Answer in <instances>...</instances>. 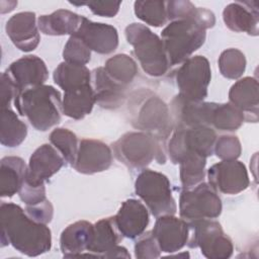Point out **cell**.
I'll use <instances>...</instances> for the list:
<instances>
[{
    "mask_svg": "<svg viewBox=\"0 0 259 259\" xmlns=\"http://www.w3.org/2000/svg\"><path fill=\"white\" fill-rule=\"evenodd\" d=\"M0 224L2 247L10 244L28 257H35L51 250L50 228L32 220L20 205L1 202Z\"/></svg>",
    "mask_w": 259,
    "mask_h": 259,
    "instance_id": "cell-1",
    "label": "cell"
},
{
    "mask_svg": "<svg viewBox=\"0 0 259 259\" xmlns=\"http://www.w3.org/2000/svg\"><path fill=\"white\" fill-rule=\"evenodd\" d=\"M60 91L51 85H38L20 91L13 103L37 131L46 132L61 121L63 114Z\"/></svg>",
    "mask_w": 259,
    "mask_h": 259,
    "instance_id": "cell-2",
    "label": "cell"
},
{
    "mask_svg": "<svg viewBox=\"0 0 259 259\" xmlns=\"http://www.w3.org/2000/svg\"><path fill=\"white\" fill-rule=\"evenodd\" d=\"M124 33L145 73L152 77H160L167 73L170 65L161 37L145 24L137 22L128 24Z\"/></svg>",
    "mask_w": 259,
    "mask_h": 259,
    "instance_id": "cell-3",
    "label": "cell"
},
{
    "mask_svg": "<svg viewBox=\"0 0 259 259\" xmlns=\"http://www.w3.org/2000/svg\"><path fill=\"white\" fill-rule=\"evenodd\" d=\"M205 28L195 20H173L162 30L161 39L170 66L182 64L205 41Z\"/></svg>",
    "mask_w": 259,
    "mask_h": 259,
    "instance_id": "cell-4",
    "label": "cell"
},
{
    "mask_svg": "<svg viewBox=\"0 0 259 259\" xmlns=\"http://www.w3.org/2000/svg\"><path fill=\"white\" fill-rule=\"evenodd\" d=\"M115 158L128 168L144 169L156 160L159 164L166 162L163 145L152 135L145 132L123 134L112 145Z\"/></svg>",
    "mask_w": 259,
    "mask_h": 259,
    "instance_id": "cell-5",
    "label": "cell"
},
{
    "mask_svg": "<svg viewBox=\"0 0 259 259\" xmlns=\"http://www.w3.org/2000/svg\"><path fill=\"white\" fill-rule=\"evenodd\" d=\"M135 191L154 217L176 213V201L166 175L154 170L144 169L136 179Z\"/></svg>",
    "mask_w": 259,
    "mask_h": 259,
    "instance_id": "cell-6",
    "label": "cell"
},
{
    "mask_svg": "<svg viewBox=\"0 0 259 259\" xmlns=\"http://www.w3.org/2000/svg\"><path fill=\"white\" fill-rule=\"evenodd\" d=\"M174 133L167 145V154L174 164L188 155L209 157L213 154L217 140L215 131L206 125L174 128Z\"/></svg>",
    "mask_w": 259,
    "mask_h": 259,
    "instance_id": "cell-7",
    "label": "cell"
},
{
    "mask_svg": "<svg viewBox=\"0 0 259 259\" xmlns=\"http://www.w3.org/2000/svg\"><path fill=\"white\" fill-rule=\"evenodd\" d=\"M222 208V200L208 182H201L192 188L184 189L179 197L180 218L188 224L213 220L221 214Z\"/></svg>",
    "mask_w": 259,
    "mask_h": 259,
    "instance_id": "cell-8",
    "label": "cell"
},
{
    "mask_svg": "<svg viewBox=\"0 0 259 259\" xmlns=\"http://www.w3.org/2000/svg\"><path fill=\"white\" fill-rule=\"evenodd\" d=\"M189 226L190 234L186 245L191 248L198 247L205 258L227 259L233 255V242L219 222L202 220L190 223Z\"/></svg>",
    "mask_w": 259,
    "mask_h": 259,
    "instance_id": "cell-9",
    "label": "cell"
},
{
    "mask_svg": "<svg viewBox=\"0 0 259 259\" xmlns=\"http://www.w3.org/2000/svg\"><path fill=\"white\" fill-rule=\"evenodd\" d=\"M211 79L208 60L203 56H193L182 63L176 72L179 95L191 101H203Z\"/></svg>",
    "mask_w": 259,
    "mask_h": 259,
    "instance_id": "cell-10",
    "label": "cell"
},
{
    "mask_svg": "<svg viewBox=\"0 0 259 259\" xmlns=\"http://www.w3.org/2000/svg\"><path fill=\"white\" fill-rule=\"evenodd\" d=\"M135 127L154 136L162 145L173 130L170 110L158 96L146 98L133 119Z\"/></svg>",
    "mask_w": 259,
    "mask_h": 259,
    "instance_id": "cell-11",
    "label": "cell"
},
{
    "mask_svg": "<svg viewBox=\"0 0 259 259\" xmlns=\"http://www.w3.org/2000/svg\"><path fill=\"white\" fill-rule=\"evenodd\" d=\"M123 236L114 217L104 218L94 224V234L88 251L83 256L100 258H131L126 248L119 246Z\"/></svg>",
    "mask_w": 259,
    "mask_h": 259,
    "instance_id": "cell-12",
    "label": "cell"
},
{
    "mask_svg": "<svg viewBox=\"0 0 259 259\" xmlns=\"http://www.w3.org/2000/svg\"><path fill=\"white\" fill-rule=\"evenodd\" d=\"M208 183L219 193L238 194L249 186L246 166L238 160H222L207 170Z\"/></svg>",
    "mask_w": 259,
    "mask_h": 259,
    "instance_id": "cell-13",
    "label": "cell"
},
{
    "mask_svg": "<svg viewBox=\"0 0 259 259\" xmlns=\"http://www.w3.org/2000/svg\"><path fill=\"white\" fill-rule=\"evenodd\" d=\"M215 102L191 101L176 95L170 103V115L173 128L210 126L211 113Z\"/></svg>",
    "mask_w": 259,
    "mask_h": 259,
    "instance_id": "cell-14",
    "label": "cell"
},
{
    "mask_svg": "<svg viewBox=\"0 0 259 259\" xmlns=\"http://www.w3.org/2000/svg\"><path fill=\"white\" fill-rule=\"evenodd\" d=\"M73 35L79 37L90 51L101 55L113 53L118 46V33L114 26L92 21L83 15Z\"/></svg>",
    "mask_w": 259,
    "mask_h": 259,
    "instance_id": "cell-15",
    "label": "cell"
},
{
    "mask_svg": "<svg viewBox=\"0 0 259 259\" xmlns=\"http://www.w3.org/2000/svg\"><path fill=\"white\" fill-rule=\"evenodd\" d=\"M152 233L161 252L174 253L187 244L190 226L181 218L166 214L157 218Z\"/></svg>",
    "mask_w": 259,
    "mask_h": 259,
    "instance_id": "cell-16",
    "label": "cell"
},
{
    "mask_svg": "<svg viewBox=\"0 0 259 259\" xmlns=\"http://www.w3.org/2000/svg\"><path fill=\"white\" fill-rule=\"evenodd\" d=\"M65 163L64 158L53 145L44 144L29 158L25 182L32 186L44 185Z\"/></svg>",
    "mask_w": 259,
    "mask_h": 259,
    "instance_id": "cell-17",
    "label": "cell"
},
{
    "mask_svg": "<svg viewBox=\"0 0 259 259\" xmlns=\"http://www.w3.org/2000/svg\"><path fill=\"white\" fill-rule=\"evenodd\" d=\"M112 163V151L105 143L94 139H83L79 149L74 169L82 174H95L107 170Z\"/></svg>",
    "mask_w": 259,
    "mask_h": 259,
    "instance_id": "cell-18",
    "label": "cell"
},
{
    "mask_svg": "<svg viewBox=\"0 0 259 259\" xmlns=\"http://www.w3.org/2000/svg\"><path fill=\"white\" fill-rule=\"evenodd\" d=\"M5 31L12 44L22 52L35 50L40 40L35 13L31 11L12 15L6 22Z\"/></svg>",
    "mask_w": 259,
    "mask_h": 259,
    "instance_id": "cell-19",
    "label": "cell"
},
{
    "mask_svg": "<svg viewBox=\"0 0 259 259\" xmlns=\"http://www.w3.org/2000/svg\"><path fill=\"white\" fill-rule=\"evenodd\" d=\"M5 73L9 76L15 87L20 91L42 85L49 76L46 63L37 56H24L7 68Z\"/></svg>",
    "mask_w": 259,
    "mask_h": 259,
    "instance_id": "cell-20",
    "label": "cell"
},
{
    "mask_svg": "<svg viewBox=\"0 0 259 259\" xmlns=\"http://www.w3.org/2000/svg\"><path fill=\"white\" fill-rule=\"evenodd\" d=\"M226 26L235 32L259 33V7L257 1H237L228 4L223 10Z\"/></svg>",
    "mask_w": 259,
    "mask_h": 259,
    "instance_id": "cell-21",
    "label": "cell"
},
{
    "mask_svg": "<svg viewBox=\"0 0 259 259\" xmlns=\"http://www.w3.org/2000/svg\"><path fill=\"white\" fill-rule=\"evenodd\" d=\"M114 220L123 237L136 239L145 233L149 225V210L140 200L130 198L122 202Z\"/></svg>",
    "mask_w": 259,
    "mask_h": 259,
    "instance_id": "cell-22",
    "label": "cell"
},
{
    "mask_svg": "<svg viewBox=\"0 0 259 259\" xmlns=\"http://www.w3.org/2000/svg\"><path fill=\"white\" fill-rule=\"evenodd\" d=\"M91 85L95 102L103 108L115 109L125 99L126 87L110 78L103 67H98L91 71Z\"/></svg>",
    "mask_w": 259,
    "mask_h": 259,
    "instance_id": "cell-23",
    "label": "cell"
},
{
    "mask_svg": "<svg viewBox=\"0 0 259 259\" xmlns=\"http://www.w3.org/2000/svg\"><path fill=\"white\" fill-rule=\"evenodd\" d=\"M229 100L244 113L246 121H258L259 94L257 79L253 77L239 79L230 88Z\"/></svg>",
    "mask_w": 259,
    "mask_h": 259,
    "instance_id": "cell-24",
    "label": "cell"
},
{
    "mask_svg": "<svg viewBox=\"0 0 259 259\" xmlns=\"http://www.w3.org/2000/svg\"><path fill=\"white\" fill-rule=\"evenodd\" d=\"M94 225L78 221L69 225L61 234L60 249L66 258L83 256L92 242Z\"/></svg>",
    "mask_w": 259,
    "mask_h": 259,
    "instance_id": "cell-25",
    "label": "cell"
},
{
    "mask_svg": "<svg viewBox=\"0 0 259 259\" xmlns=\"http://www.w3.org/2000/svg\"><path fill=\"white\" fill-rule=\"evenodd\" d=\"M27 173V165L17 156L3 157L0 162V195L11 197L21 189Z\"/></svg>",
    "mask_w": 259,
    "mask_h": 259,
    "instance_id": "cell-26",
    "label": "cell"
},
{
    "mask_svg": "<svg viewBox=\"0 0 259 259\" xmlns=\"http://www.w3.org/2000/svg\"><path fill=\"white\" fill-rule=\"evenodd\" d=\"M81 16L67 9H58L51 14L40 15L37 18V26L39 31L47 35H72L80 24Z\"/></svg>",
    "mask_w": 259,
    "mask_h": 259,
    "instance_id": "cell-27",
    "label": "cell"
},
{
    "mask_svg": "<svg viewBox=\"0 0 259 259\" xmlns=\"http://www.w3.org/2000/svg\"><path fill=\"white\" fill-rule=\"evenodd\" d=\"M92 85H84L64 91L62 106L63 113L73 119H82L88 115L95 104Z\"/></svg>",
    "mask_w": 259,
    "mask_h": 259,
    "instance_id": "cell-28",
    "label": "cell"
},
{
    "mask_svg": "<svg viewBox=\"0 0 259 259\" xmlns=\"http://www.w3.org/2000/svg\"><path fill=\"white\" fill-rule=\"evenodd\" d=\"M166 10L168 20L191 19L197 21L205 29L210 28L215 23L214 14L202 7H196L190 1H166Z\"/></svg>",
    "mask_w": 259,
    "mask_h": 259,
    "instance_id": "cell-29",
    "label": "cell"
},
{
    "mask_svg": "<svg viewBox=\"0 0 259 259\" xmlns=\"http://www.w3.org/2000/svg\"><path fill=\"white\" fill-rule=\"evenodd\" d=\"M54 82L64 91L91 84V71L85 65L62 62L53 73Z\"/></svg>",
    "mask_w": 259,
    "mask_h": 259,
    "instance_id": "cell-30",
    "label": "cell"
},
{
    "mask_svg": "<svg viewBox=\"0 0 259 259\" xmlns=\"http://www.w3.org/2000/svg\"><path fill=\"white\" fill-rule=\"evenodd\" d=\"M27 136V126L10 108H1L0 142L8 148L18 147Z\"/></svg>",
    "mask_w": 259,
    "mask_h": 259,
    "instance_id": "cell-31",
    "label": "cell"
},
{
    "mask_svg": "<svg viewBox=\"0 0 259 259\" xmlns=\"http://www.w3.org/2000/svg\"><path fill=\"white\" fill-rule=\"evenodd\" d=\"M245 121L244 113L232 103H215L211 113L210 127L222 132H235Z\"/></svg>",
    "mask_w": 259,
    "mask_h": 259,
    "instance_id": "cell-32",
    "label": "cell"
},
{
    "mask_svg": "<svg viewBox=\"0 0 259 259\" xmlns=\"http://www.w3.org/2000/svg\"><path fill=\"white\" fill-rule=\"evenodd\" d=\"M103 68L110 78L126 88L138 73L137 63L125 54H118L109 58Z\"/></svg>",
    "mask_w": 259,
    "mask_h": 259,
    "instance_id": "cell-33",
    "label": "cell"
},
{
    "mask_svg": "<svg viewBox=\"0 0 259 259\" xmlns=\"http://www.w3.org/2000/svg\"><path fill=\"white\" fill-rule=\"evenodd\" d=\"M206 158L199 155L185 156L180 162V181L184 189H189L203 182Z\"/></svg>",
    "mask_w": 259,
    "mask_h": 259,
    "instance_id": "cell-34",
    "label": "cell"
},
{
    "mask_svg": "<svg viewBox=\"0 0 259 259\" xmlns=\"http://www.w3.org/2000/svg\"><path fill=\"white\" fill-rule=\"evenodd\" d=\"M134 10L136 16L145 23L160 27L167 23L166 1L158 0H142L134 3Z\"/></svg>",
    "mask_w": 259,
    "mask_h": 259,
    "instance_id": "cell-35",
    "label": "cell"
},
{
    "mask_svg": "<svg viewBox=\"0 0 259 259\" xmlns=\"http://www.w3.org/2000/svg\"><path fill=\"white\" fill-rule=\"evenodd\" d=\"M49 139L51 144L62 155L65 162L73 167L76 161L80 142L78 141L77 136L68 128L58 127L52 131Z\"/></svg>",
    "mask_w": 259,
    "mask_h": 259,
    "instance_id": "cell-36",
    "label": "cell"
},
{
    "mask_svg": "<svg viewBox=\"0 0 259 259\" xmlns=\"http://www.w3.org/2000/svg\"><path fill=\"white\" fill-rule=\"evenodd\" d=\"M219 69L227 79H239L246 70L245 55L238 49H227L219 57Z\"/></svg>",
    "mask_w": 259,
    "mask_h": 259,
    "instance_id": "cell-37",
    "label": "cell"
},
{
    "mask_svg": "<svg viewBox=\"0 0 259 259\" xmlns=\"http://www.w3.org/2000/svg\"><path fill=\"white\" fill-rule=\"evenodd\" d=\"M63 58L68 63L86 65L91 59V51L79 37L72 34L64 47Z\"/></svg>",
    "mask_w": 259,
    "mask_h": 259,
    "instance_id": "cell-38",
    "label": "cell"
},
{
    "mask_svg": "<svg viewBox=\"0 0 259 259\" xmlns=\"http://www.w3.org/2000/svg\"><path fill=\"white\" fill-rule=\"evenodd\" d=\"M242 152V147L238 137L233 135H223L217 138L213 153L221 160H237Z\"/></svg>",
    "mask_w": 259,
    "mask_h": 259,
    "instance_id": "cell-39",
    "label": "cell"
},
{
    "mask_svg": "<svg viewBox=\"0 0 259 259\" xmlns=\"http://www.w3.org/2000/svg\"><path fill=\"white\" fill-rule=\"evenodd\" d=\"M161 250L152 232L143 233L135 243V257L138 259H156Z\"/></svg>",
    "mask_w": 259,
    "mask_h": 259,
    "instance_id": "cell-40",
    "label": "cell"
},
{
    "mask_svg": "<svg viewBox=\"0 0 259 259\" xmlns=\"http://www.w3.org/2000/svg\"><path fill=\"white\" fill-rule=\"evenodd\" d=\"M18 195L20 200L23 201L26 206H33L47 200L45 184L40 186H32L24 181Z\"/></svg>",
    "mask_w": 259,
    "mask_h": 259,
    "instance_id": "cell-41",
    "label": "cell"
},
{
    "mask_svg": "<svg viewBox=\"0 0 259 259\" xmlns=\"http://www.w3.org/2000/svg\"><path fill=\"white\" fill-rule=\"evenodd\" d=\"M19 90L15 87L9 76L3 72L0 79V105L1 108L10 107L11 101L15 99Z\"/></svg>",
    "mask_w": 259,
    "mask_h": 259,
    "instance_id": "cell-42",
    "label": "cell"
},
{
    "mask_svg": "<svg viewBox=\"0 0 259 259\" xmlns=\"http://www.w3.org/2000/svg\"><path fill=\"white\" fill-rule=\"evenodd\" d=\"M25 211L32 220L47 225L53 219L54 207H53V204L51 203V201L47 199L44 202L38 203L36 205L26 206Z\"/></svg>",
    "mask_w": 259,
    "mask_h": 259,
    "instance_id": "cell-43",
    "label": "cell"
},
{
    "mask_svg": "<svg viewBox=\"0 0 259 259\" xmlns=\"http://www.w3.org/2000/svg\"><path fill=\"white\" fill-rule=\"evenodd\" d=\"M121 2L115 1H88L86 5L95 15L102 17H113L117 14Z\"/></svg>",
    "mask_w": 259,
    "mask_h": 259,
    "instance_id": "cell-44",
    "label": "cell"
}]
</instances>
